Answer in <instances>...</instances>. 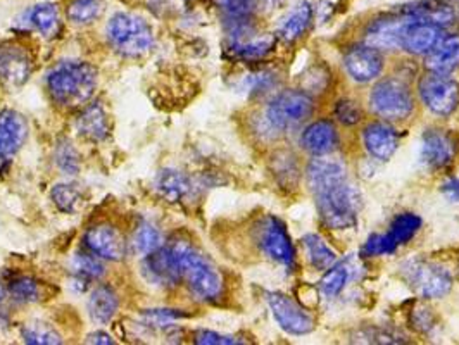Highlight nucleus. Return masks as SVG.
<instances>
[{"label": "nucleus", "mask_w": 459, "mask_h": 345, "mask_svg": "<svg viewBox=\"0 0 459 345\" xmlns=\"http://www.w3.org/2000/svg\"><path fill=\"white\" fill-rule=\"evenodd\" d=\"M177 255L180 275L185 280L186 287L197 299L204 302H216L223 296V278L216 266L207 259L206 255L199 253L186 240H173L169 244Z\"/></svg>", "instance_id": "obj_1"}, {"label": "nucleus", "mask_w": 459, "mask_h": 345, "mask_svg": "<svg viewBox=\"0 0 459 345\" xmlns=\"http://www.w3.org/2000/svg\"><path fill=\"white\" fill-rule=\"evenodd\" d=\"M47 89L65 108L83 106L97 89V69L85 61H63L48 71Z\"/></svg>", "instance_id": "obj_2"}, {"label": "nucleus", "mask_w": 459, "mask_h": 345, "mask_svg": "<svg viewBox=\"0 0 459 345\" xmlns=\"http://www.w3.org/2000/svg\"><path fill=\"white\" fill-rule=\"evenodd\" d=\"M315 197L325 227L345 230L356 225L361 209V195L354 185L342 180L315 192Z\"/></svg>", "instance_id": "obj_3"}, {"label": "nucleus", "mask_w": 459, "mask_h": 345, "mask_svg": "<svg viewBox=\"0 0 459 345\" xmlns=\"http://www.w3.org/2000/svg\"><path fill=\"white\" fill-rule=\"evenodd\" d=\"M108 40L117 54L138 57L154 46V31L143 18L132 13H117L108 24Z\"/></svg>", "instance_id": "obj_4"}, {"label": "nucleus", "mask_w": 459, "mask_h": 345, "mask_svg": "<svg viewBox=\"0 0 459 345\" xmlns=\"http://www.w3.org/2000/svg\"><path fill=\"white\" fill-rule=\"evenodd\" d=\"M403 276L420 298L438 299L449 294L453 276L442 266L427 259H410L403 264Z\"/></svg>", "instance_id": "obj_5"}, {"label": "nucleus", "mask_w": 459, "mask_h": 345, "mask_svg": "<svg viewBox=\"0 0 459 345\" xmlns=\"http://www.w3.org/2000/svg\"><path fill=\"white\" fill-rule=\"evenodd\" d=\"M369 106L371 111L380 117L391 121L404 119L413 113V93L404 82L387 78L373 87L369 93Z\"/></svg>", "instance_id": "obj_6"}, {"label": "nucleus", "mask_w": 459, "mask_h": 345, "mask_svg": "<svg viewBox=\"0 0 459 345\" xmlns=\"http://www.w3.org/2000/svg\"><path fill=\"white\" fill-rule=\"evenodd\" d=\"M315 111V104L307 93L285 91L278 93L266 109L268 123L276 130H292L307 121Z\"/></svg>", "instance_id": "obj_7"}, {"label": "nucleus", "mask_w": 459, "mask_h": 345, "mask_svg": "<svg viewBox=\"0 0 459 345\" xmlns=\"http://www.w3.org/2000/svg\"><path fill=\"white\" fill-rule=\"evenodd\" d=\"M275 47L272 35H257L251 22L231 23L229 26L227 52L233 59L240 61H259L268 56Z\"/></svg>", "instance_id": "obj_8"}, {"label": "nucleus", "mask_w": 459, "mask_h": 345, "mask_svg": "<svg viewBox=\"0 0 459 345\" xmlns=\"http://www.w3.org/2000/svg\"><path fill=\"white\" fill-rule=\"evenodd\" d=\"M420 95L425 106L438 116H449L459 104V85L449 74L429 71L420 82Z\"/></svg>", "instance_id": "obj_9"}, {"label": "nucleus", "mask_w": 459, "mask_h": 345, "mask_svg": "<svg viewBox=\"0 0 459 345\" xmlns=\"http://www.w3.org/2000/svg\"><path fill=\"white\" fill-rule=\"evenodd\" d=\"M264 299L281 330L290 335H307L313 332L315 320L311 313H307V309H304L298 300L280 292H266Z\"/></svg>", "instance_id": "obj_10"}, {"label": "nucleus", "mask_w": 459, "mask_h": 345, "mask_svg": "<svg viewBox=\"0 0 459 345\" xmlns=\"http://www.w3.org/2000/svg\"><path fill=\"white\" fill-rule=\"evenodd\" d=\"M421 227V220L411 214V212H404L399 214L394 221H392L391 230L384 235H373L368 238L363 254L365 255H384V254H392L397 251L399 246L408 244L416 231Z\"/></svg>", "instance_id": "obj_11"}, {"label": "nucleus", "mask_w": 459, "mask_h": 345, "mask_svg": "<svg viewBox=\"0 0 459 345\" xmlns=\"http://www.w3.org/2000/svg\"><path fill=\"white\" fill-rule=\"evenodd\" d=\"M259 246L263 249V253L266 254L268 257H272L278 264L285 266V268H292L294 266V246L290 242V237L287 233L285 225L278 220L270 216L263 227H261V233H259Z\"/></svg>", "instance_id": "obj_12"}, {"label": "nucleus", "mask_w": 459, "mask_h": 345, "mask_svg": "<svg viewBox=\"0 0 459 345\" xmlns=\"http://www.w3.org/2000/svg\"><path fill=\"white\" fill-rule=\"evenodd\" d=\"M142 273L149 283L161 289L175 287L182 281L177 255L169 246L147 254L142 263Z\"/></svg>", "instance_id": "obj_13"}, {"label": "nucleus", "mask_w": 459, "mask_h": 345, "mask_svg": "<svg viewBox=\"0 0 459 345\" xmlns=\"http://www.w3.org/2000/svg\"><path fill=\"white\" fill-rule=\"evenodd\" d=\"M85 247L100 259L123 261L126 255V242L117 229L100 223L91 227L83 237Z\"/></svg>", "instance_id": "obj_14"}, {"label": "nucleus", "mask_w": 459, "mask_h": 345, "mask_svg": "<svg viewBox=\"0 0 459 345\" xmlns=\"http://www.w3.org/2000/svg\"><path fill=\"white\" fill-rule=\"evenodd\" d=\"M344 66L347 74L359 82L367 83L380 76L384 69V57L378 48L371 46H356L347 50L344 56Z\"/></svg>", "instance_id": "obj_15"}, {"label": "nucleus", "mask_w": 459, "mask_h": 345, "mask_svg": "<svg viewBox=\"0 0 459 345\" xmlns=\"http://www.w3.org/2000/svg\"><path fill=\"white\" fill-rule=\"evenodd\" d=\"M406 11V9H404ZM410 22L404 26L401 37V48L413 56H427L442 37V28L418 20L410 11Z\"/></svg>", "instance_id": "obj_16"}, {"label": "nucleus", "mask_w": 459, "mask_h": 345, "mask_svg": "<svg viewBox=\"0 0 459 345\" xmlns=\"http://www.w3.org/2000/svg\"><path fill=\"white\" fill-rule=\"evenodd\" d=\"M410 22V14L403 9L397 14L378 18L375 23L368 28V46L375 48H401V37L404 31V26Z\"/></svg>", "instance_id": "obj_17"}, {"label": "nucleus", "mask_w": 459, "mask_h": 345, "mask_svg": "<svg viewBox=\"0 0 459 345\" xmlns=\"http://www.w3.org/2000/svg\"><path fill=\"white\" fill-rule=\"evenodd\" d=\"M28 135L26 119L16 111L0 113V162L11 161Z\"/></svg>", "instance_id": "obj_18"}, {"label": "nucleus", "mask_w": 459, "mask_h": 345, "mask_svg": "<svg viewBox=\"0 0 459 345\" xmlns=\"http://www.w3.org/2000/svg\"><path fill=\"white\" fill-rule=\"evenodd\" d=\"M456 156V143L440 130H429L421 138V162L432 169H440L451 164Z\"/></svg>", "instance_id": "obj_19"}, {"label": "nucleus", "mask_w": 459, "mask_h": 345, "mask_svg": "<svg viewBox=\"0 0 459 345\" xmlns=\"http://www.w3.org/2000/svg\"><path fill=\"white\" fill-rule=\"evenodd\" d=\"M363 140H365L368 152L380 161H389L399 147L397 132L385 123L368 125L363 134Z\"/></svg>", "instance_id": "obj_20"}, {"label": "nucleus", "mask_w": 459, "mask_h": 345, "mask_svg": "<svg viewBox=\"0 0 459 345\" xmlns=\"http://www.w3.org/2000/svg\"><path fill=\"white\" fill-rule=\"evenodd\" d=\"M342 180H347L344 162L335 158H328V154L318 156L307 166V184L313 194Z\"/></svg>", "instance_id": "obj_21"}, {"label": "nucleus", "mask_w": 459, "mask_h": 345, "mask_svg": "<svg viewBox=\"0 0 459 345\" xmlns=\"http://www.w3.org/2000/svg\"><path fill=\"white\" fill-rule=\"evenodd\" d=\"M425 66L438 74H451L458 69L459 35H442L436 47L427 54Z\"/></svg>", "instance_id": "obj_22"}, {"label": "nucleus", "mask_w": 459, "mask_h": 345, "mask_svg": "<svg viewBox=\"0 0 459 345\" xmlns=\"http://www.w3.org/2000/svg\"><path fill=\"white\" fill-rule=\"evenodd\" d=\"M337 140L339 137H337V130H335L333 123L322 119V121L311 123L304 130V134L300 137V145L315 156H325L335 149Z\"/></svg>", "instance_id": "obj_23"}, {"label": "nucleus", "mask_w": 459, "mask_h": 345, "mask_svg": "<svg viewBox=\"0 0 459 345\" xmlns=\"http://www.w3.org/2000/svg\"><path fill=\"white\" fill-rule=\"evenodd\" d=\"M410 11L413 16L421 22L436 24L438 28H447L453 26L458 20V13L455 5L447 4V0H427V2H418V4H410L404 7Z\"/></svg>", "instance_id": "obj_24"}, {"label": "nucleus", "mask_w": 459, "mask_h": 345, "mask_svg": "<svg viewBox=\"0 0 459 345\" xmlns=\"http://www.w3.org/2000/svg\"><path fill=\"white\" fill-rule=\"evenodd\" d=\"M74 128L80 137L92 140V142L104 140L109 134V121L104 108L100 104H92L85 108L76 117Z\"/></svg>", "instance_id": "obj_25"}, {"label": "nucleus", "mask_w": 459, "mask_h": 345, "mask_svg": "<svg viewBox=\"0 0 459 345\" xmlns=\"http://www.w3.org/2000/svg\"><path fill=\"white\" fill-rule=\"evenodd\" d=\"M313 22V7L307 2H300L278 24V37L285 42L299 40Z\"/></svg>", "instance_id": "obj_26"}, {"label": "nucleus", "mask_w": 459, "mask_h": 345, "mask_svg": "<svg viewBox=\"0 0 459 345\" xmlns=\"http://www.w3.org/2000/svg\"><path fill=\"white\" fill-rule=\"evenodd\" d=\"M69 266H71V273H73V283H76L80 287V292H83L87 289V285H91L93 281H99L106 273V268L100 263V257H97L91 251L74 254Z\"/></svg>", "instance_id": "obj_27"}, {"label": "nucleus", "mask_w": 459, "mask_h": 345, "mask_svg": "<svg viewBox=\"0 0 459 345\" xmlns=\"http://www.w3.org/2000/svg\"><path fill=\"white\" fill-rule=\"evenodd\" d=\"M87 307H89V315H91L93 323L108 324L117 313L119 298L111 287L99 285L97 289H93Z\"/></svg>", "instance_id": "obj_28"}, {"label": "nucleus", "mask_w": 459, "mask_h": 345, "mask_svg": "<svg viewBox=\"0 0 459 345\" xmlns=\"http://www.w3.org/2000/svg\"><path fill=\"white\" fill-rule=\"evenodd\" d=\"M26 22L44 39H54L61 30L59 11L54 4H48V2L37 4L35 7H31L26 14Z\"/></svg>", "instance_id": "obj_29"}, {"label": "nucleus", "mask_w": 459, "mask_h": 345, "mask_svg": "<svg viewBox=\"0 0 459 345\" xmlns=\"http://www.w3.org/2000/svg\"><path fill=\"white\" fill-rule=\"evenodd\" d=\"M190 180L185 177L182 171L177 169H164L158 177L156 188L160 192L162 199H166L168 203H178L186 194L190 192Z\"/></svg>", "instance_id": "obj_30"}, {"label": "nucleus", "mask_w": 459, "mask_h": 345, "mask_svg": "<svg viewBox=\"0 0 459 345\" xmlns=\"http://www.w3.org/2000/svg\"><path fill=\"white\" fill-rule=\"evenodd\" d=\"M0 74L14 83L28 80L30 61L18 48H0Z\"/></svg>", "instance_id": "obj_31"}, {"label": "nucleus", "mask_w": 459, "mask_h": 345, "mask_svg": "<svg viewBox=\"0 0 459 345\" xmlns=\"http://www.w3.org/2000/svg\"><path fill=\"white\" fill-rule=\"evenodd\" d=\"M304 247H306V253H307V259L311 263V266L315 270H320L325 272L328 268H332L335 263H337V254L333 253L326 242L323 240L320 235L316 233H309L304 237L302 240Z\"/></svg>", "instance_id": "obj_32"}, {"label": "nucleus", "mask_w": 459, "mask_h": 345, "mask_svg": "<svg viewBox=\"0 0 459 345\" xmlns=\"http://www.w3.org/2000/svg\"><path fill=\"white\" fill-rule=\"evenodd\" d=\"M351 273H352V270H351L349 261L333 264L332 268H328V272L325 273L322 281H320V289H322L323 294L330 299L342 294V290L351 280Z\"/></svg>", "instance_id": "obj_33"}, {"label": "nucleus", "mask_w": 459, "mask_h": 345, "mask_svg": "<svg viewBox=\"0 0 459 345\" xmlns=\"http://www.w3.org/2000/svg\"><path fill=\"white\" fill-rule=\"evenodd\" d=\"M104 13V0H71L68 20L73 24H92Z\"/></svg>", "instance_id": "obj_34"}, {"label": "nucleus", "mask_w": 459, "mask_h": 345, "mask_svg": "<svg viewBox=\"0 0 459 345\" xmlns=\"http://www.w3.org/2000/svg\"><path fill=\"white\" fill-rule=\"evenodd\" d=\"M132 246H134L135 253L142 254V255L158 251L162 246L161 230L151 221L140 223L137 230L134 233Z\"/></svg>", "instance_id": "obj_35"}, {"label": "nucleus", "mask_w": 459, "mask_h": 345, "mask_svg": "<svg viewBox=\"0 0 459 345\" xmlns=\"http://www.w3.org/2000/svg\"><path fill=\"white\" fill-rule=\"evenodd\" d=\"M216 4L223 11L229 24L246 23L251 22L259 0H216Z\"/></svg>", "instance_id": "obj_36"}, {"label": "nucleus", "mask_w": 459, "mask_h": 345, "mask_svg": "<svg viewBox=\"0 0 459 345\" xmlns=\"http://www.w3.org/2000/svg\"><path fill=\"white\" fill-rule=\"evenodd\" d=\"M7 292H9L11 299L14 302H22V304H30V302H37L40 299V285L37 280H33L30 276L14 278L9 283Z\"/></svg>", "instance_id": "obj_37"}, {"label": "nucleus", "mask_w": 459, "mask_h": 345, "mask_svg": "<svg viewBox=\"0 0 459 345\" xmlns=\"http://www.w3.org/2000/svg\"><path fill=\"white\" fill-rule=\"evenodd\" d=\"M23 341L26 344H61L59 333L46 323H31L23 328Z\"/></svg>", "instance_id": "obj_38"}, {"label": "nucleus", "mask_w": 459, "mask_h": 345, "mask_svg": "<svg viewBox=\"0 0 459 345\" xmlns=\"http://www.w3.org/2000/svg\"><path fill=\"white\" fill-rule=\"evenodd\" d=\"M52 201L61 211L74 212L82 203V194L73 185H56L52 188Z\"/></svg>", "instance_id": "obj_39"}, {"label": "nucleus", "mask_w": 459, "mask_h": 345, "mask_svg": "<svg viewBox=\"0 0 459 345\" xmlns=\"http://www.w3.org/2000/svg\"><path fill=\"white\" fill-rule=\"evenodd\" d=\"M184 318V313L177 309H147L142 313L143 323L152 328H168Z\"/></svg>", "instance_id": "obj_40"}, {"label": "nucleus", "mask_w": 459, "mask_h": 345, "mask_svg": "<svg viewBox=\"0 0 459 345\" xmlns=\"http://www.w3.org/2000/svg\"><path fill=\"white\" fill-rule=\"evenodd\" d=\"M56 164L59 166V169L65 175H76L80 169V158L78 152L74 151V147L69 143L68 140H63L57 147H56Z\"/></svg>", "instance_id": "obj_41"}, {"label": "nucleus", "mask_w": 459, "mask_h": 345, "mask_svg": "<svg viewBox=\"0 0 459 345\" xmlns=\"http://www.w3.org/2000/svg\"><path fill=\"white\" fill-rule=\"evenodd\" d=\"M244 91L251 95L257 93L268 92L273 85H275V74L272 71H257L251 73L246 80H244Z\"/></svg>", "instance_id": "obj_42"}, {"label": "nucleus", "mask_w": 459, "mask_h": 345, "mask_svg": "<svg viewBox=\"0 0 459 345\" xmlns=\"http://www.w3.org/2000/svg\"><path fill=\"white\" fill-rule=\"evenodd\" d=\"M333 113L337 116V119L345 126L358 125L363 119V109L359 108V104L354 102V100H349V99L337 102Z\"/></svg>", "instance_id": "obj_43"}, {"label": "nucleus", "mask_w": 459, "mask_h": 345, "mask_svg": "<svg viewBox=\"0 0 459 345\" xmlns=\"http://www.w3.org/2000/svg\"><path fill=\"white\" fill-rule=\"evenodd\" d=\"M195 344L201 345H233L242 344V341L230 337V335H221L218 332H211V330H199L195 333Z\"/></svg>", "instance_id": "obj_44"}, {"label": "nucleus", "mask_w": 459, "mask_h": 345, "mask_svg": "<svg viewBox=\"0 0 459 345\" xmlns=\"http://www.w3.org/2000/svg\"><path fill=\"white\" fill-rule=\"evenodd\" d=\"M87 342H89V344L102 345L115 344L113 337H111V335H108V333H104V332H95V333H92V335H89Z\"/></svg>", "instance_id": "obj_45"}, {"label": "nucleus", "mask_w": 459, "mask_h": 345, "mask_svg": "<svg viewBox=\"0 0 459 345\" xmlns=\"http://www.w3.org/2000/svg\"><path fill=\"white\" fill-rule=\"evenodd\" d=\"M442 190L451 201H459V180H449L447 184H444Z\"/></svg>", "instance_id": "obj_46"}, {"label": "nucleus", "mask_w": 459, "mask_h": 345, "mask_svg": "<svg viewBox=\"0 0 459 345\" xmlns=\"http://www.w3.org/2000/svg\"><path fill=\"white\" fill-rule=\"evenodd\" d=\"M447 2H449V0H447Z\"/></svg>", "instance_id": "obj_47"}]
</instances>
